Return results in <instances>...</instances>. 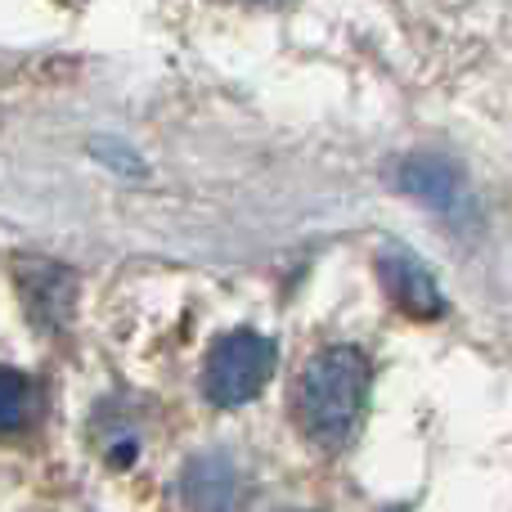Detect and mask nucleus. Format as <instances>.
I'll return each mask as SVG.
<instances>
[{"label":"nucleus","instance_id":"0eeeda50","mask_svg":"<svg viewBox=\"0 0 512 512\" xmlns=\"http://www.w3.org/2000/svg\"><path fill=\"white\" fill-rule=\"evenodd\" d=\"M36 409V391L27 382V373L18 369H0V436H14L32 423Z\"/></svg>","mask_w":512,"mask_h":512},{"label":"nucleus","instance_id":"f03ea898","mask_svg":"<svg viewBox=\"0 0 512 512\" xmlns=\"http://www.w3.org/2000/svg\"><path fill=\"white\" fill-rule=\"evenodd\" d=\"M274 360H279V351H274L270 337L252 333V328H234V333H225L221 342L212 346L207 369H203L207 400H212V405H221V409L248 405L256 391L270 382Z\"/></svg>","mask_w":512,"mask_h":512},{"label":"nucleus","instance_id":"f257e3e1","mask_svg":"<svg viewBox=\"0 0 512 512\" xmlns=\"http://www.w3.org/2000/svg\"><path fill=\"white\" fill-rule=\"evenodd\" d=\"M369 360L355 346H328L301 369L297 423L319 450H342L369 405Z\"/></svg>","mask_w":512,"mask_h":512},{"label":"nucleus","instance_id":"423d86ee","mask_svg":"<svg viewBox=\"0 0 512 512\" xmlns=\"http://www.w3.org/2000/svg\"><path fill=\"white\" fill-rule=\"evenodd\" d=\"M18 288H23V301L32 310V319L41 328H59L63 319L72 315V274L63 265L50 261H18Z\"/></svg>","mask_w":512,"mask_h":512},{"label":"nucleus","instance_id":"20e7f679","mask_svg":"<svg viewBox=\"0 0 512 512\" xmlns=\"http://www.w3.org/2000/svg\"><path fill=\"white\" fill-rule=\"evenodd\" d=\"M378 265H382V283H387L391 301H396L405 315H414V319H441L445 315L441 283H436V274L427 270L405 243H387V252H382Z\"/></svg>","mask_w":512,"mask_h":512},{"label":"nucleus","instance_id":"39448f33","mask_svg":"<svg viewBox=\"0 0 512 512\" xmlns=\"http://www.w3.org/2000/svg\"><path fill=\"white\" fill-rule=\"evenodd\" d=\"M185 512H239V468L225 454H198L180 472Z\"/></svg>","mask_w":512,"mask_h":512},{"label":"nucleus","instance_id":"7ed1b4c3","mask_svg":"<svg viewBox=\"0 0 512 512\" xmlns=\"http://www.w3.org/2000/svg\"><path fill=\"white\" fill-rule=\"evenodd\" d=\"M400 185L414 198H423L432 212H441L454 230H477L481 225L477 194L468 189L463 171L450 158H441V153H414V158H405L400 162Z\"/></svg>","mask_w":512,"mask_h":512}]
</instances>
